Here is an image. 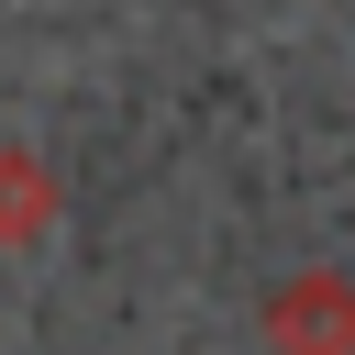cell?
I'll use <instances>...</instances> for the list:
<instances>
[{
	"label": "cell",
	"mask_w": 355,
	"mask_h": 355,
	"mask_svg": "<svg viewBox=\"0 0 355 355\" xmlns=\"http://www.w3.org/2000/svg\"><path fill=\"white\" fill-rule=\"evenodd\" d=\"M255 333H266V355H355V277H333V266L277 277Z\"/></svg>",
	"instance_id": "1"
},
{
	"label": "cell",
	"mask_w": 355,
	"mask_h": 355,
	"mask_svg": "<svg viewBox=\"0 0 355 355\" xmlns=\"http://www.w3.org/2000/svg\"><path fill=\"white\" fill-rule=\"evenodd\" d=\"M44 233H55V166L33 144H0V255H22Z\"/></svg>",
	"instance_id": "2"
}]
</instances>
